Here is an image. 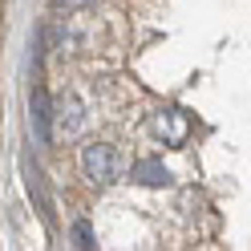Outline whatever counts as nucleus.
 I'll use <instances>...</instances> for the list:
<instances>
[{
	"mask_svg": "<svg viewBox=\"0 0 251 251\" xmlns=\"http://www.w3.org/2000/svg\"><path fill=\"white\" fill-rule=\"evenodd\" d=\"M53 122H57V130L77 134V130H81V105H77V101H61L53 109Z\"/></svg>",
	"mask_w": 251,
	"mask_h": 251,
	"instance_id": "6",
	"label": "nucleus"
},
{
	"mask_svg": "<svg viewBox=\"0 0 251 251\" xmlns=\"http://www.w3.org/2000/svg\"><path fill=\"white\" fill-rule=\"evenodd\" d=\"M81 175L89 182H98V186H109L118 178V154L114 146H105V142H89L81 150Z\"/></svg>",
	"mask_w": 251,
	"mask_h": 251,
	"instance_id": "1",
	"label": "nucleus"
},
{
	"mask_svg": "<svg viewBox=\"0 0 251 251\" xmlns=\"http://www.w3.org/2000/svg\"><path fill=\"white\" fill-rule=\"evenodd\" d=\"M150 134L162 138L166 146H182L186 134H191V118H186L182 109H158V114L150 118Z\"/></svg>",
	"mask_w": 251,
	"mask_h": 251,
	"instance_id": "2",
	"label": "nucleus"
},
{
	"mask_svg": "<svg viewBox=\"0 0 251 251\" xmlns=\"http://www.w3.org/2000/svg\"><path fill=\"white\" fill-rule=\"evenodd\" d=\"M28 118H33V130H37V142H49L53 138V98L41 81L28 89Z\"/></svg>",
	"mask_w": 251,
	"mask_h": 251,
	"instance_id": "3",
	"label": "nucleus"
},
{
	"mask_svg": "<svg viewBox=\"0 0 251 251\" xmlns=\"http://www.w3.org/2000/svg\"><path fill=\"white\" fill-rule=\"evenodd\" d=\"M25 186H28V195H33L41 219L49 223V219H53V202H49V191H45V178H41V166L37 162H25Z\"/></svg>",
	"mask_w": 251,
	"mask_h": 251,
	"instance_id": "4",
	"label": "nucleus"
},
{
	"mask_svg": "<svg viewBox=\"0 0 251 251\" xmlns=\"http://www.w3.org/2000/svg\"><path fill=\"white\" fill-rule=\"evenodd\" d=\"M134 182H142V186H170L175 178H170V170L158 158H146V162L134 166Z\"/></svg>",
	"mask_w": 251,
	"mask_h": 251,
	"instance_id": "5",
	"label": "nucleus"
},
{
	"mask_svg": "<svg viewBox=\"0 0 251 251\" xmlns=\"http://www.w3.org/2000/svg\"><path fill=\"white\" fill-rule=\"evenodd\" d=\"M73 243H77V251H93V235H89L85 219H77V223H73Z\"/></svg>",
	"mask_w": 251,
	"mask_h": 251,
	"instance_id": "7",
	"label": "nucleus"
}]
</instances>
